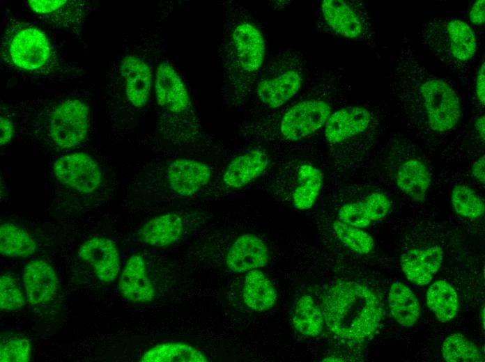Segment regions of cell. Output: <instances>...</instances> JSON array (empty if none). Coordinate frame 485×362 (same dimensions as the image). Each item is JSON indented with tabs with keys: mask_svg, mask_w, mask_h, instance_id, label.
<instances>
[{
	"mask_svg": "<svg viewBox=\"0 0 485 362\" xmlns=\"http://www.w3.org/2000/svg\"><path fill=\"white\" fill-rule=\"evenodd\" d=\"M388 79L397 102L429 132L443 134L459 124L462 109L456 90L425 67L407 36L403 37Z\"/></svg>",
	"mask_w": 485,
	"mask_h": 362,
	"instance_id": "obj_1",
	"label": "cell"
},
{
	"mask_svg": "<svg viewBox=\"0 0 485 362\" xmlns=\"http://www.w3.org/2000/svg\"><path fill=\"white\" fill-rule=\"evenodd\" d=\"M220 58L226 97L236 103L245 101L265 63L266 45L252 16L235 3L226 11Z\"/></svg>",
	"mask_w": 485,
	"mask_h": 362,
	"instance_id": "obj_2",
	"label": "cell"
},
{
	"mask_svg": "<svg viewBox=\"0 0 485 362\" xmlns=\"http://www.w3.org/2000/svg\"><path fill=\"white\" fill-rule=\"evenodd\" d=\"M322 313L327 326L334 335L355 343L372 336L383 315L376 295L355 281L331 285L324 294Z\"/></svg>",
	"mask_w": 485,
	"mask_h": 362,
	"instance_id": "obj_3",
	"label": "cell"
},
{
	"mask_svg": "<svg viewBox=\"0 0 485 362\" xmlns=\"http://www.w3.org/2000/svg\"><path fill=\"white\" fill-rule=\"evenodd\" d=\"M351 86L335 70L323 71L306 88L302 96L286 109L277 123V132L285 141L295 142L310 136L325 126L333 111V102L347 96Z\"/></svg>",
	"mask_w": 485,
	"mask_h": 362,
	"instance_id": "obj_4",
	"label": "cell"
},
{
	"mask_svg": "<svg viewBox=\"0 0 485 362\" xmlns=\"http://www.w3.org/2000/svg\"><path fill=\"white\" fill-rule=\"evenodd\" d=\"M418 42L449 70L465 75L477 53V38L471 26L454 17H435L421 24Z\"/></svg>",
	"mask_w": 485,
	"mask_h": 362,
	"instance_id": "obj_5",
	"label": "cell"
},
{
	"mask_svg": "<svg viewBox=\"0 0 485 362\" xmlns=\"http://www.w3.org/2000/svg\"><path fill=\"white\" fill-rule=\"evenodd\" d=\"M307 60L304 54L287 47L273 54L261 72L254 93L261 104L277 109L295 97L303 86Z\"/></svg>",
	"mask_w": 485,
	"mask_h": 362,
	"instance_id": "obj_6",
	"label": "cell"
},
{
	"mask_svg": "<svg viewBox=\"0 0 485 362\" xmlns=\"http://www.w3.org/2000/svg\"><path fill=\"white\" fill-rule=\"evenodd\" d=\"M154 90L158 107L173 126L172 139L187 143L199 126L187 88L171 64L162 62L157 66Z\"/></svg>",
	"mask_w": 485,
	"mask_h": 362,
	"instance_id": "obj_7",
	"label": "cell"
},
{
	"mask_svg": "<svg viewBox=\"0 0 485 362\" xmlns=\"http://www.w3.org/2000/svg\"><path fill=\"white\" fill-rule=\"evenodd\" d=\"M318 13L328 32L343 40L361 42L375 47L371 17L362 1L323 0Z\"/></svg>",
	"mask_w": 485,
	"mask_h": 362,
	"instance_id": "obj_8",
	"label": "cell"
},
{
	"mask_svg": "<svg viewBox=\"0 0 485 362\" xmlns=\"http://www.w3.org/2000/svg\"><path fill=\"white\" fill-rule=\"evenodd\" d=\"M3 40L8 60L20 70L42 71L53 60L52 47L46 35L31 25L11 26Z\"/></svg>",
	"mask_w": 485,
	"mask_h": 362,
	"instance_id": "obj_9",
	"label": "cell"
},
{
	"mask_svg": "<svg viewBox=\"0 0 485 362\" xmlns=\"http://www.w3.org/2000/svg\"><path fill=\"white\" fill-rule=\"evenodd\" d=\"M89 127L88 109L80 100H66L54 110L49 123L52 141L61 148L74 147L84 140Z\"/></svg>",
	"mask_w": 485,
	"mask_h": 362,
	"instance_id": "obj_10",
	"label": "cell"
},
{
	"mask_svg": "<svg viewBox=\"0 0 485 362\" xmlns=\"http://www.w3.org/2000/svg\"><path fill=\"white\" fill-rule=\"evenodd\" d=\"M54 173L63 184L84 194L95 191L102 180V173L98 164L83 152L60 157L54 163Z\"/></svg>",
	"mask_w": 485,
	"mask_h": 362,
	"instance_id": "obj_11",
	"label": "cell"
},
{
	"mask_svg": "<svg viewBox=\"0 0 485 362\" xmlns=\"http://www.w3.org/2000/svg\"><path fill=\"white\" fill-rule=\"evenodd\" d=\"M374 116L363 105H350L334 111L324 126V139L330 145H338L365 134L373 125Z\"/></svg>",
	"mask_w": 485,
	"mask_h": 362,
	"instance_id": "obj_12",
	"label": "cell"
},
{
	"mask_svg": "<svg viewBox=\"0 0 485 362\" xmlns=\"http://www.w3.org/2000/svg\"><path fill=\"white\" fill-rule=\"evenodd\" d=\"M211 176V170L205 163L192 159H178L168 165L165 179L171 191L188 197L203 189Z\"/></svg>",
	"mask_w": 485,
	"mask_h": 362,
	"instance_id": "obj_13",
	"label": "cell"
},
{
	"mask_svg": "<svg viewBox=\"0 0 485 362\" xmlns=\"http://www.w3.org/2000/svg\"><path fill=\"white\" fill-rule=\"evenodd\" d=\"M78 256L92 267L100 281L109 283L116 278L121 263L113 241L100 237L90 238L80 246Z\"/></svg>",
	"mask_w": 485,
	"mask_h": 362,
	"instance_id": "obj_14",
	"label": "cell"
},
{
	"mask_svg": "<svg viewBox=\"0 0 485 362\" xmlns=\"http://www.w3.org/2000/svg\"><path fill=\"white\" fill-rule=\"evenodd\" d=\"M28 4L40 19L48 24L68 29L82 24L86 13V2L70 0H31Z\"/></svg>",
	"mask_w": 485,
	"mask_h": 362,
	"instance_id": "obj_15",
	"label": "cell"
},
{
	"mask_svg": "<svg viewBox=\"0 0 485 362\" xmlns=\"http://www.w3.org/2000/svg\"><path fill=\"white\" fill-rule=\"evenodd\" d=\"M270 258L268 246L257 235H240L232 243L226 256V264L234 272L243 273L267 265Z\"/></svg>",
	"mask_w": 485,
	"mask_h": 362,
	"instance_id": "obj_16",
	"label": "cell"
},
{
	"mask_svg": "<svg viewBox=\"0 0 485 362\" xmlns=\"http://www.w3.org/2000/svg\"><path fill=\"white\" fill-rule=\"evenodd\" d=\"M120 72L128 100L137 108L144 107L151 92L153 75L151 68L142 59L127 56L121 61Z\"/></svg>",
	"mask_w": 485,
	"mask_h": 362,
	"instance_id": "obj_17",
	"label": "cell"
},
{
	"mask_svg": "<svg viewBox=\"0 0 485 362\" xmlns=\"http://www.w3.org/2000/svg\"><path fill=\"white\" fill-rule=\"evenodd\" d=\"M443 259V250L434 246L427 249H412L403 253L400 265L406 278L417 285L429 283L440 269Z\"/></svg>",
	"mask_w": 485,
	"mask_h": 362,
	"instance_id": "obj_18",
	"label": "cell"
},
{
	"mask_svg": "<svg viewBox=\"0 0 485 362\" xmlns=\"http://www.w3.org/2000/svg\"><path fill=\"white\" fill-rule=\"evenodd\" d=\"M118 288L128 300L136 303L151 301L155 297V290L149 279L144 260L134 254L127 261L122 270Z\"/></svg>",
	"mask_w": 485,
	"mask_h": 362,
	"instance_id": "obj_19",
	"label": "cell"
},
{
	"mask_svg": "<svg viewBox=\"0 0 485 362\" xmlns=\"http://www.w3.org/2000/svg\"><path fill=\"white\" fill-rule=\"evenodd\" d=\"M390 207L391 202L385 194L374 192L362 201L341 206L338 211V217L346 224L364 228L372 221L385 217Z\"/></svg>",
	"mask_w": 485,
	"mask_h": 362,
	"instance_id": "obj_20",
	"label": "cell"
},
{
	"mask_svg": "<svg viewBox=\"0 0 485 362\" xmlns=\"http://www.w3.org/2000/svg\"><path fill=\"white\" fill-rule=\"evenodd\" d=\"M24 285L26 299L32 304L45 303L55 294L58 279L53 267L47 262H29L24 270Z\"/></svg>",
	"mask_w": 485,
	"mask_h": 362,
	"instance_id": "obj_21",
	"label": "cell"
},
{
	"mask_svg": "<svg viewBox=\"0 0 485 362\" xmlns=\"http://www.w3.org/2000/svg\"><path fill=\"white\" fill-rule=\"evenodd\" d=\"M269 162L268 155L262 150L246 152L229 164L223 175V182L228 187L241 188L261 175Z\"/></svg>",
	"mask_w": 485,
	"mask_h": 362,
	"instance_id": "obj_22",
	"label": "cell"
},
{
	"mask_svg": "<svg viewBox=\"0 0 485 362\" xmlns=\"http://www.w3.org/2000/svg\"><path fill=\"white\" fill-rule=\"evenodd\" d=\"M183 230L182 218L177 214L168 213L146 221L139 229L138 236L148 245L164 247L178 241Z\"/></svg>",
	"mask_w": 485,
	"mask_h": 362,
	"instance_id": "obj_23",
	"label": "cell"
},
{
	"mask_svg": "<svg viewBox=\"0 0 485 362\" xmlns=\"http://www.w3.org/2000/svg\"><path fill=\"white\" fill-rule=\"evenodd\" d=\"M431 182V176L426 164L418 158L403 162L396 174L398 188L415 202H424Z\"/></svg>",
	"mask_w": 485,
	"mask_h": 362,
	"instance_id": "obj_24",
	"label": "cell"
},
{
	"mask_svg": "<svg viewBox=\"0 0 485 362\" xmlns=\"http://www.w3.org/2000/svg\"><path fill=\"white\" fill-rule=\"evenodd\" d=\"M243 296L245 304L255 311H265L276 304L277 294L270 279L257 269L249 271L245 276Z\"/></svg>",
	"mask_w": 485,
	"mask_h": 362,
	"instance_id": "obj_25",
	"label": "cell"
},
{
	"mask_svg": "<svg viewBox=\"0 0 485 362\" xmlns=\"http://www.w3.org/2000/svg\"><path fill=\"white\" fill-rule=\"evenodd\" d=\"M388 301L391 314L400 325L410 327L417 322L420 306L408 286L401 282L393 283L390 288Z\"/></svg>",
	"mask_w": 485,
	"mask_h": 362,
	"instance_id": "obj_26",
	"label": "cell"
},
{
	"mask_svg": "<svg viewBox=\"0 0 485 362\" xmlns=\"http://www.w3.org/2000/svg\"><path fill=\"white\" fill-rule=\"evenodd\" d=\"M298 186L292 199L294 207L300 210L310 209L316 202L323 182L321 171L311 164H301L297 173Z\"/></svg>",
	"mask_w": 485,
	"mask_h": 362,
	"instance_id": "obj_27",
	"label": "cell"
},
{
	"mask_svg": "<svg viewBox=\"0 0 485 362\" xmlns=\"http://www.w3.org/2000/svg\"><path fill=\"white\" fill-rule=\"evenodd\" d=\"M426 304L435 316L442 322L453 319L459 310L455 290L445 281L434 282L426 292Z\"/></svg>",
	"mask_w": 485,
	"mask_h": 362,
	"instance_id": "obj_28",
	"label": "cell"
},
{
	"mask_svg": "<svg viewBox=\"0 0 485 362\" xmlns=\"http://www.w3.org/2000/svg\"><path fill=\"white\" fill-rule=\"evenodd\" d=\"M143 362H206V356L194 347L181 343L155 345L141 358Z\"/></svg>",
	"mask_w": 485,
	"mask_h": 362,
	"instance_id": "obj_29",
	"label": "cell"
},
{
	"mask_svg": "<svg viewBox=\"0 0 485 362\" xmlns=\"http://www.w3.org/2000/svg\"><path fill=\"white\" fill-rule=\"evenodd\" d=\"M36 249L33 238L22 228L11 223L0 226V253L9 258H27Z\"/></svg>",
	"mask_w": 485,
	"mask_h": 362,
	"instance_id": "obj_30",
	"label": "cell"
},
{
	"mask_svg": "<svg viewBox=\"0 0 485 362\" xmlns=\"http://www.w3.org/2000/svg\"><path fill=\"white\" fill-rule=\"evenodd\" d=\"M323 313L309 295L302 296L295 306L292 322L295 330L302 336L316 337L323 324Z\"/></svg>",
	"mask_w": 485,
	"mask_h": 362,
	"instance_id": "obj_31",
	"label": "cell"
},
{
	"mask_svg": "<svg viewBox=\"0 0 485 362\" xmlns=\"http://www.w3.org/2000/svg\"><path fill=\"white\" fill-rule=\"evenodd\" d=\"M441 352L443 359L447 362L484 361L479 347L460 333L447 336L442 344Z\"/></svg>",
	"mask_w": 485,
	"mask_h": 362,
	"instance_id": "obj_32",
	"label": "cell"
},
{
	"mask_svg": "<svg viewBox=\"0 0 485 362\" xmlns=\"http://www.w3.org/2000/svg\"><path fill=\"white\" fill-rule=\"evenodd\" d=\"M451 201L455 212L464 217L475 219L481 217L484 212V201L468 186H455L452 191Z\"/></svg>",
	"mask_w": 485,
	"mask_h": 362,
	"instance_id": "obj_33",
	"label": "cell"
},
{
	"mask_svg": "<svg viewBox=\"0 0 485 362\" xmlns=\"http://www.w3.org/2000/svg\"><path fill=\"white\" fill-rule=\"evenodd\" d=\"M339 239L349 249L359 254L369 253L374 248L373 238L360 228L335 221L332 225Z\"/></svg>",
	"mask_w": 485,
	"mask_h": 362,
	"instance_id": "obj_34",
	"label": "cell"
},
{
	"mask_svg": "<svg viewBox=\"0 0 485 362\" xmlns=\"http://www.w3.org/2000/svg\"><path fill=\"white\" fill-rule=\"evenodd\" d=\"M24 305L22 292L15 280L8 275L0 277V308L10 311L22 308Z\"/></svg>",
	"mask_w": 485,
	"mask_h": 362,
	"instance_id": "obj_35",
	"label": "cell"
},
{
	"mask_svg": "<svg viewBox=\"0 0 485 362\" xmlns=\"http://www.w3.org/2000/svg\"><path fill=\"white\" fill-rule=\"evenodd\" d=\"M31 346L24 338H13L1 343V362H27L30 360Z\"/></svg>",
	"mask_w": 485,
	"mask_h": 362,
	"instance_id": "obj_36",
	"label": "cell"
},
{
	"mask_svg": "<svg viewBox=\"0 0 485 362\" xmlns=\"http://www.w3.org/2000/svg\"><path fill=\"white\" fill-rule=\"evenodd\" d=\"M485 76H484V60H482L478 68L475 79V95L478 102L482 107L485 103Z\"/></svg>",
	"mask_w": 485,
	"mask_h": 362,
	"instance_id": "obj_37",
	"label": "cell"
},
{
	"mask_svg": "<svg viewBox=\"0 0 485 362\" xmlns=\"http://www.w3.org/2000/svg\"><path fill=\"white\" fill-rule=\"evenodd\" d=\"M484 0H477L472 4L469 13V19L473 24L481 26L484 24Z\"/></svg>",
	"mask_w": 485,
	"mask_h": 362,
	"instance_id": "obj_38",
	"label": "cell"
},
{
	"mask_svg": "<svg viewBox=\"0 0 485 362\" xmlns=\"http://www.w3.org/2000/svg\"><path fill=\"white\" fill-rule=\"evenodd\" d=\"M14 127L12 122L1 116L0 120V145L1 146L8 143L13 136Z\"/></svg>",
	"mask_w": 485,
	"mask_h": 362,
	"instance_id": "obj_39",
	"label": "cell"
},
{
	"mask_svg": "<svg viewBox=\"0 0 485 362\" xmlns=\"http://www.w3.org/2000/svg\"><path fill=\"white\" fill-rule=\"evenodd\" d=\"M473 177L481 184L485 183V159L484 155L479 157L472 166Z\"/></svg>",
	"mask_w": 485,
	"mask_h": 362,
	"instance_id": "obj_40",
	"label": "cell"
},
{
	"mask_svg": "<svg viewBox=\"0 0 485 362\" xmlns=\"http://www.w3.org/2000/svg\"><path fill=\"white\" fill-rule=\"evenodd\" d=\"M476 132H477L479 136L484 140V132H485V117L484 115L479 116L474 124Z\"/></svg>",
	"mask_w": 485,
	"mask_h": 362,
	"instance_id": "obj_41",
	"label": "cell"
}]
</instances>
